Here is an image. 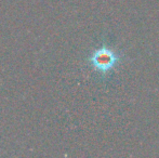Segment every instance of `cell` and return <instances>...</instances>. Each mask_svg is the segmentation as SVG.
I'll list each match as a JSON object with an SVG mask.
<instances>
[{"instance_id": "1", "label": "cell", "mask_w": 159, "mask_h": 158, "mask_svg": "<svg viewBox=\"0 0 159 158\" xmlns=\"http://www.w3.org/2000/svg\"><path fill=\"white\" fill-rule=\"evenodd\" d=\"M118 60V55L111 49L103 47L93 53L90 61L95 70H100L101 73H107L113 70Z\"/></svg>"}]
</instances>
